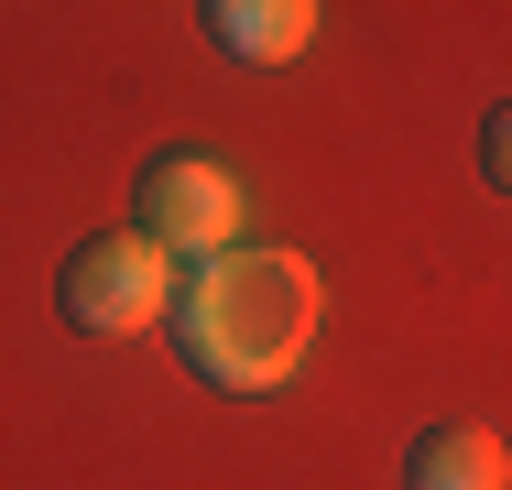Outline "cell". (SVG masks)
Instances as JSON below:
<instances>
[{"instance_id":"3","label":"cell","mask_w":512,"mask_h":490,"mask_svg":"<svg viewBox=\"0 0 512 490\" xmlns=\"http://www.w3.org/2000/svg\"><path fill=\"white\" fill-rule=\"evenodd\" d=\"M131 229H142L164 262H175V251L207 262V251H229V240H240V175L175 142V153H153V164H142V186H131Z\"/></svg>"},{"instance_id":"6","label":"cell","mask_w":512,"mask_h":490,"mask_svg":"<svg viewBox=\"0 0 512 490\" xmlns=\"http://www.w3.org/2000/svg\"><path fill=\"white\" fill-rule=\"evenodd\" d=\"M480 175H491V186H502V175H512V120H502V109L480 120Z\"/></svg>"},{"instance_id":"5","label":"cell","mask_w":512,"mask_h":490,"mask_svg":"<svg viewBox=\"0 0 512 490\" xmlns=\"http://www.w3.org/2000/svg\"><path fill=\"white\" fill-rule=\"evenodd\" d=\"M404 490H512V447L491 425H425L404 458Z\"/></svg>"},{"instance_id":"2","label":"cell","mask_w":512,"mask_h":490,"mask_svg":"<svg viewBox=\"0 0 512 490\" xmlns=\"http://www.w3.org/2000/svg\"><path fill=\"white\" fill-rule=\"evenodd\" d=\"M55 305H66V327H77V338L164 327V305H175V262H164L142 229H99V240H77V251H66Z\"/></svg>"},{"instance_id":"1","label":"cell","mask_w":512,"mask_h":490,"mask_svg":"<svg viewBox=\"0 0 512 490\" xmlns=\"http://www.w3.org/2000/svg\"><path fill=\"white\" fill-rule=\"evenodd\" d=\"M186 371L218 392H273L295 382V360L316 349V262L306 251H273V240H229L207 251L186 294L164 305Z\"/></svg>"},{"instance_id":"4","label":"cell","mask_w":512,"mask_h":490,"mask_svg":"<svg viewBox=\"0 0 512 490\" xmlns=\"http://www.w3.org/2000/svg\"><path fill=\"white\" fill-rule=\"evenodd\" d=\"M197 22L229 66H295L316 44V0H197Z\"/></svg>"}]
</instances>
